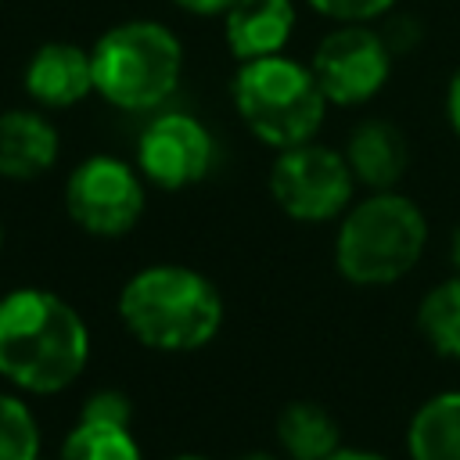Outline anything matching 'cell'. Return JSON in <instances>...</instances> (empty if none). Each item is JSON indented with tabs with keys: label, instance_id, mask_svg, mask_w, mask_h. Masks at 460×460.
Wrapping results in <instances>:
<instances>
[{
	"label": "cell",
	"instance_id": "19",
	"mask_svg": "<svg viewBox=\"0 0 460 460\" xmlns=\"http://www.w3.org/2000/svg\"><path fill=\"white\" fill-rule=\"evenodd\" d=\"M305 4L338 25H370L392 14L395 7V0H305Z\"/></svg>",
	"mask_w": 460,
	"mask_h": 460
},
{
	"label": "cell",
	"instance_id": "15",
	"mask_svg": "<svg viewBox=\"0 0 460 460\" xmlns=\"http://www.w3.org/2000/svg\"><path fill=\"white\" fill-rule=\"evenodd\" d=\"M410 460H460V388L428 395L406 420Z\"/></svg>",
	"mask_w": 460,
	"mask_h": 460
},
{
	"label": "cell",
	"instance_id": "7",
	"mask_svg": "<svg viewBox=\"0 0 460 460\" xmlns=\"http://www.w3.org/2000/svg\"><path fill=\"white\" fill-rule=\"evenodd\" d=\"M147 205L144 176L115 155L83 158L65 180V212L90 237H126Z\"/></svg>",
	"mask_w": 460,
	"mask_h": 460
},
{
	"label": "cell",
	"instance_id": "5",
	"mask_svg": "<svg viewBox=\"0 0 460 460\" xmlns=\"http://www.w3.org/2000/svg\"><path fill=\"white\" fill-rule=\"evenodd\" d=\"M90 61L93 93L122 111H151L180 86L183 43L155 18H129L90 47Z\"/></svg>",
	"mask_w": 460,
	"mask_h": 460
},
{
	"label": "cell",
	"instance_id": "26",
	"mask_svg": "<svg viewBox=\"0 0 460 460\" xmlns=\"http://www.w3.org/2000/svg\"><path fill=\"white\" fill-rule=\"evenodd\" d=\"M449 255H453V266H456V277H460V226L449 237Z\"/></svg>",
	"mask_w": 460,
	"mask_h": 460
},
{
	"label": "cell",
	"instance_id": "21",
	"mask_svg": "<svg viewBox=\"0 0 460 460\" xmlns=\"http://www.w3.org/2000/svg\"><path fill=\"white\" fill-rule=\"evenodd\" d=\"M377 32H381L385 47L392 50V58H402L420 43V22L410 14H385V25Z\"/></svg>",
	"mask_w": 460,
	"mask_h": 460
},
{
	"label": "cell",
	"instance_id": "6",
	"mask_svg": "<svg viewBox=\"0 0 460 460\" xmlns=\"http://www.w3.org/2000/svg\"><path fill=\"white\" fill-rule=\"evenodd\" d=\"M270 194L284 216L298 223H327L349 212L356 176L341 151L309 140L277 151L270 165Z\"/></svg>",
	"mask_w": 460,
	"mask_h": 460
},
{
	"label": "cell",
	"instance_id": "20",
	"mask_svg": "<svg viewBox=\"0 0 460 460\" xmlns=\"http://www.w3.org/2000/svg\"><path fill=\"white\" fill-rule=\"evenodd\" d=\"M79 417L83 420H101V424H122V428H133V399L119 388H97L83 399L79 406Z\"/></svg>",
	"mask_w": 460,
	"mask_h": 460
},
{
	"label": "cell",
	"instance_id": "29",
	"mask_svg": "<svg viewBox=\"0 0 460 460\" xmlns=\"http://www.w3.org/2000/svg\"><path fill=\"white\" fill-rule=\"evenodd\" d=\"M43 460H47V456H43Z\"/></svg>",
	"mask_w": 460,
	"mask_h": 460
},
{
	"label": "cell",
	"instance_id": "10",
	"mask_svg": "<svg viewBox=\"0 0 460 460\" xmlns=\"http://www.w3.org/2000/svg\"><path fill=\"white\" fill-rule=\"evenodd\" d=\"M22 86L40 108H72V104H79L83 97L93 93L90 50H83L75 43H65V40H50V43L36 47L32 58L25 61Z\"/></svg>",
	"mask_w": 460,
	"mask_h": 460
},
{
	"label": "cell",
	"instance_id": "28",
	"mask_svg": "<svg viewBox=\"0 0 460 460\" xmlns=\"http://www.w3.org/2000/svg\"><path fill=\"white\" fill-rule=\"evenodd\" d=\"M0 248H4V226H0Z\"/></svg>",
	"mask_w": 460,
	"mask_h": 460
},
{
	"label": "cell",
	"instance_id": "23",
	"mask_svg": "<svg viewBox=\"0 0 460 460\" xmlns=\"http://www.w3.org/2000/svg\"><path fill=\"white\" fill-rule=\"evenodd\" d=\"M446 119H449L453 133L460 137V65L453 68V75H449V86H446Z\"/></svg>",
	"mask_w": 460,
	"mask_h": 460
},
{
	"label": "cell",
	"instance_id": "9",
	"mask_svg": "<svg viewBox=\"0 0 460 460\" xmlns=\"http://www.w3.org/2000/svg\"><path fill=\"white\" fill-rule=\"evenodd\" d=\"M216 140L208 126L187 111L155 115L137 137V169L158 190H183L208 176Z\"/></svg>",
	"mask_w": 460,
	"mask_h": 460
},
{
	"label": "cell",
	"instance_id": "12",
	"mask_svg": "<svg viewBox=\"0 0 460 460\" xmlns=\"http://www.w3.org/2000/svg\"><path fill=\"white\" fill-rule=\"evenodd\" d=\"M295 22H298L295 0H237L223 14V40L241 65V61L284 54Z\"/></svg>",
	"mask_w": 460,
	"mask_h": 460
},
{
	"label": "cell",
	"instance_id": "8",
	"mask_svg": "<svg viewBox=\"0 0 460 460\" xmlns=\"http://www.w3.org/2000/svg\"><path fill=\"white\" fill-rule=\"evenodd\" d=\"M309 72L327 104L356 108L385 90L392 75V50L370 25H338L316 43Z\"/></svg>",
	"mask_w": 460,
	"mask_h": 460
},
{
	"label": "cell",
	"instance_id": "4",
	"mask_svg": "<svg viewBox=\"0 0 460 460\" xmlns=\"http://www.w3.org/2000/svg\"><path fill=\"white\" fill-rule=\"evenodd\" d=\"M230 101L248 133L273 151L309 144L327 115V97L309 65L288 54L241 61L230 79Z\"/></svg>",
	"mask_w": 460,
	"mask_h": 460
},
{
	"label": "cell",
	"instance_id": "14",
	"mask_svg": "<svg viewBox=\"0 0 460 460\" xmlns=\"http://www.w3.org/2000/svg\"><path fill=\"white\" fill-rule=\"evenodd\" d=\"M273 442L284 460H327L334 449H341V428L327 406L291 399L273 420Z\"/></svg>",
	"mask_w": 460,
	"mask_h": 460
},
{
	"label": "cell",
	"instance_id": "1",
	"mask_svg": "<svg viewBox=\"0 0 460 460\" xmlns=\"http://www.w3.org/2000/svg\"><path fill=\"white\" fill-rule=\"evenodd\" d=\"M90 363V327L47 288L0 295V381L22 395H61Z\"/></svg>",
	"mask_w": 460,
	"mask_h": 460
},
{
	"label": "cell",
	"instance_id": "13",
	"mask_svg": "<svg viewBox=\"0 0 460 460\" xmlns=\"http://www.w3.org/2000/svg\"><path fill=\"white\" fill-rule=\"evenodd\" d=\"M341 155L356 183L370 190H395V183L406 176L410 165V144L402 129L388 119H363L359 126H352Z\"/></svg>",
	"mask_w": 460,
	"mask_h": 460
},
{
	"label": "cell",
	"instance_id": "25",
	"mask_svg": "<svg viewBox=\"0 0 460 460\" xmlns=\"http://www.w3.org/2000/svg\"><path fill=\"white\" fill-rule=\"evenodd\" d=\"M234 460H284L277 449H248V453H237Z\"/></svg>",
	"mask_w": 460,
	"mask_h": 460
},
{
	"label": "cell",
	"instance_id": "27",
	"mask_svg": "<svg viewBox=\"0 0 460 460\" xmlns=\"http://www.w3.org/2000/svg\"><path fill=\"white\" fill-rule=\"evenodd\" d=\"M165 460H212V456H201V453H176V456H165Z\"/></svg>",
	"mask_w": 460,
	"mask_h": 460
},
{
	"label": "cell",
	"instance_id": "2",
	"mask_svg": "<svg viewBox=\"0 0 460 460\" xmlns=\"http://www.w3.org/2000/svg\"><path fill=\"white\" fill-rule=\"evenodd\" d=\"M115 313L126 334L151 352H198L219 334L226 305L205 273L155 262L119 288Z\"/></svg>",
	"mask_w": 460,
	"mask_h": 460
},
{
	"label": "cell",
	"instance_id": "11",
	"mask_svg": "<svg viewBox=\"0 0 460 460\" xmlns=\"http://www.w3.org/2000/svg\"><path fill=\"white\" fill-rule=\"evenodd\" d=\"M61 137L54 122L36 108L0 111V180L29 183L58 165Z\"/></svg>",
	"mask_w": 460,
	"mask_h": 460
},
{
	"label": "cell",
	"instance_id": "16",
	"mask_svg": "<svg viewBox=\"0 0 460 460\" xmlns=\"http://www.w3.org/2000/svg\"><path fill=\"white\" fill-rule=\"evenodd\" d=\"M417 331L442 359H460V277L438 280L417 305Z\"/></svg>",
	"mask_w": 460,
	"mask_h": 460
},
{
	"label": "cell",
	"instance_id": "3",
	"mask_svg": "<svg viewBox=\"0 0 460 460\" xmlns=\"http://www.w3.org/2000/svg\"><path fill=\"white\" fill-rule=\"evenodd\" d=\"M428 219L399 190H374L352 201L334 237V266L356 288L402 280L424 255Z\"/></svg>",
	"mask_w": 460,
	"mask_h": 460
},
{
	"label": "cell",
	"instance_id": "18",
	"mask_svg": "<svg viewBox=\"0 0 460 460\" xmlns=\"http://www.w3.org/2000/svg\"><path fill=\"white\" fill-rule=\"evenodd\" d=\"M0 460H43V431L22 392L0 388Z\"/></svg>",
	"mask_w": 460,
	"mask_h": 460
},
{
	"label": "cell",
	"instance_id": "22",
	"mask_svg": "<svg viewBox=\"0 0 460 460\" xmlns=\"http://www.w3.org/2000/svg\"><path fill=\"white\" fill-rule=\"evenodd\" d=\"M180 11H187V14H198V18H223L237 0H172Z\"/></svg>",
	"mask_w": 460,
	"mask_h": 460
},
{
	"label": "cell",
	"instance_id": "24",
	"mask_svg": "<svg viewBox=\"0 0 460 460\" xmlns=\"http://www.w3.org/2000/svg\"><path fill=\"white\" fill-rule=\"evenodd\" d=\"M327 460H388V456L377 453V449H363V446H341V449H334Z\"/></svg>",
	"mask_w": 460,
	"mask_h": 460
},
{
	"label": "cell",
	"instance_id": "17",
	"mask_svg": "<svg viewBox=\"0 0 460 460\" xmlns=\"http://www.w3.org/2000/svg\"><path fill=\"white\" fill-rule=\"evenodd\" d=\"M54 460H144V449H140L133 428L79 417L65 431Z\"/></svg>",
	"mask_w": 460,
	"mask_h": 460
}]
</instances>
